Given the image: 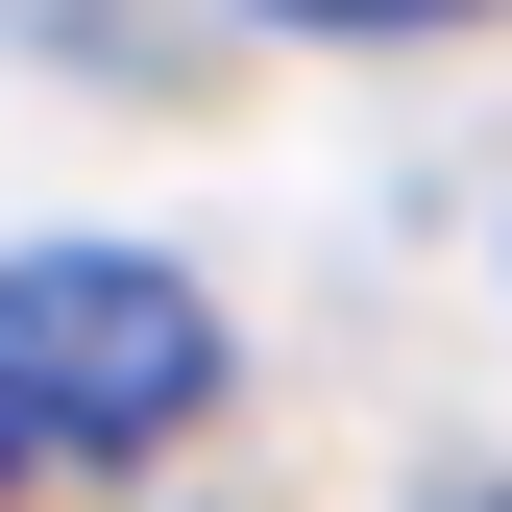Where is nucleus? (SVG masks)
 Returning <instances> with one entry per match:
<instances>
[{"instance_id":"3","label":"nucleus","mask_w":512,"mask_h":512,"mask_svg":"<svg viewBox=\"0 0 512 512\" xmlns=\"http://www.w3.org/2000/svg\"><path fill=\"white\" fill-rule=\"evenodd\" d=\"M488 512H512V488H488Z\"/></svg>"},{"instance_id":"2","label":"nucleus","mask_w":512,"mask_h":512,"mask_svg":"<svg viewBox=\"0 0 512 512\" xmlns=\"http://www.w3.org/2000/svg\"><path fill=\"white\" fill-rule=\"evenodd\" d=\"M269 25H342V49H391V25H488V0H269Z\"/></svg>"},{"instance_id":"1","label":"nucleus","mask_w":512,"mask_h":512,"mask_svg":"<svg viewBox=\"0 0 512 512\" xmlns=\"http://www.w3.org/2000/svg\"><path fill=\"white\" fill-rule=\"evenodd\" d=\"M220 391V293L147 244H0V439L25 464H122Z\"/></svg>"}]
</instances>
